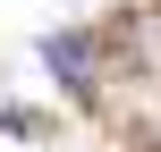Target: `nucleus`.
<instances>
[{
	"instance_id": "nucleus-1",
	"label": "nucleus",
	"mask_w": 161,
	"mask_h": 152,
	"mask_svg": "<svg viewBox=\"0 0 161 152\" xmlns=\"http://www.w3.org/2000/svg\"><path fill=\"white\" fill-rule=\"evenodd\" d=\"M42 59H51V68H59V76L76 85V93H85V76H93V68H85V42H76V34H59V42H42Z\"/></svg>"
}]
</instances>
